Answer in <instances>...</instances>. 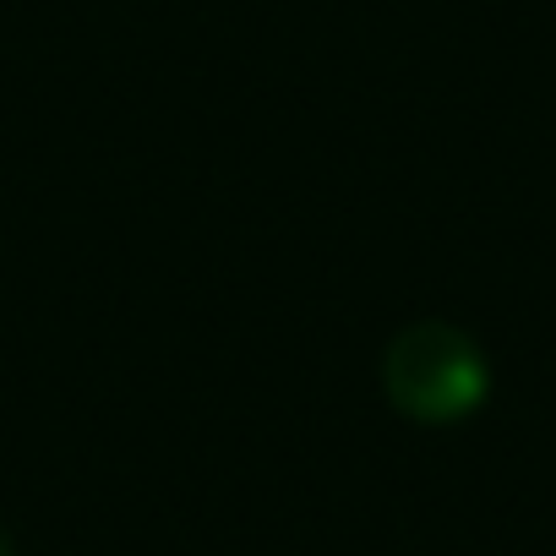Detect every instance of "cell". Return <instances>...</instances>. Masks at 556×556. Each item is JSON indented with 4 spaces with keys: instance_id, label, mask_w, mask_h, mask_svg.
Masks as SVG:
<instances>
[{
    "instance_id": "obj_1",
    "label": "cell",
    "mask_w": 556,
    "mask_h": 556,
    "mask_svg": "<svg viewBox=\"0 0 556 556\" xmlns=\"http://www.w3.org/2000/svg\"><path fill=\"white\" fill-rule=\"evenodd\" d=\"M382 399L415 426H458L491 399V361L475 333L442 317L399 328L382 350Z\"/></svg>"
},
{
    "instance_id": "obj_2",
    "label": "cell",
    "mask_w": 556,
    "mask_h": 556,
    "mask_svg": "<svg viewBox=\"0 0 556 556\" xmlns=\"http://www.w3.org/2000/svg\"><path fill=\"white\" fill-rule=\"evenodd\" d=\"M0 556H17V551H12V534H7V529H0Z\"/></svg>"
}]
</instances>
